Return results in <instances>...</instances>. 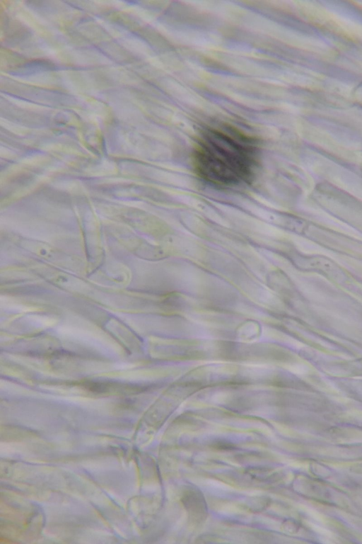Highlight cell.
<instances>
[{"instance_id":"cell-1","label":"cell","mask_w":362,"mask_h":544,"mask_svg":"<svg viewBox=\"0 0 362 544\" xmlns=\"http://www.w3.org/2000/svg\"><path fill=\"white\" fill-rule=\"evenodd\" d=\"M258 159L257 140L226 125L202 130L192 153L196 174L209 183L224 187L250 181Z\"/></svg>"}]
</instances>
